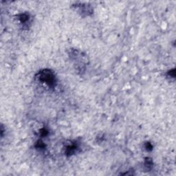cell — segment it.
<instances>
[{
	"mask_svg": "<svg viewBox=\"0 0 176 176\" xmlns=\"http://www.w3.org/2000/svg\"><path fill=\"white\" fill-rule=\"evenodd\" d=\"M153 161H152L151 158H146L144 160V167L147 169V170H151L153 167Z\"/></svg>",
	"mask_w": 176,
	"mask_h": 176,
	"instance_id": "5b68a950",
	"label": "cell"
},
{
	"mask_svg": "<svg viewBox=\"0 0 176 176\" xmlns=\"http://www.w3.org/2000/svg\"><path fill=\"white\" fill-rule=\"evenodd\" d=\"M69 55L71 59L74 61L76 62L78 60V63L76 65L78 67V70L81 72H84L85 67H86V63H87V61L86 56L84 55L83 53L80 51V50L74 49L71 50V52H70Z\"/></svg>",
	"mask_w": 176,
	"mask_h": 176,
	"instance_id": "7a4b0ae2",
	"label": "cell"
},
{
	"mask_svg": "<svg viewBox=\"0 0 176 176\" xmlns=\"http://www.w3.org/2000/svg\"><path fill=\"white\" fill-rule=\"evenodd\" d=\"M76 8L79 10V12H81V14L82 15H90L92 13L93 10L92 7L89 4H77L76 6H74Z\"/></svg>",
	"mask_w": 176,
	"mask_h": 176,
	"instance_id": "3957f363",
	"label": "cell"
},
{
	"mask_svg": "<svg viewBox=\"0 0 176 176\" xmlns=\"http://www.w3.org/2000/svg\"><path fill=\"white\" fill-rule=\"evenodd\" d=\"M19 22H21L22 24L24 26L28 24V23L30 22V17L28 15V14L27 13H23V14H22L19 17Z\"/></svg>",
	"mask_w": 176,
	"mask_h": 176,
	"instance_id": "277c9868",
	"label": "cell"
},
{
	"mask_svg": "<svg viewBox=\"0 0 176 176\" xmlns=\"http://www.w3.org/2000/svg\"><path fill=\"white\" fill-rule=\"evenodd\" d=\"M145 148L147 149V151H150V150H152V148H153V147H152V145L149 143H147V147Z\"/></svg>",
	"mask_w": 176,
	"mask_h": 176,
	"instance_id": "8992f818",
	"label": "cell"
},
{
	"mask_svg": "<svg viewBox=\"0 0 176 176\" xmlns=\"http://www.w3.org/2000/svg\"><path fill=\"white\" fill-rule=\"evenodd\" d=\"M35 77L40 83L46 84L49 87H54L56 86V76L52 70L48 69L41 70L37 74Z\"/></svg>",
	"mask_w": 176,
	"mask_h": 176,
	"instance_id": "6da1fadb",
	"label": "cell"
}]
</instances>
